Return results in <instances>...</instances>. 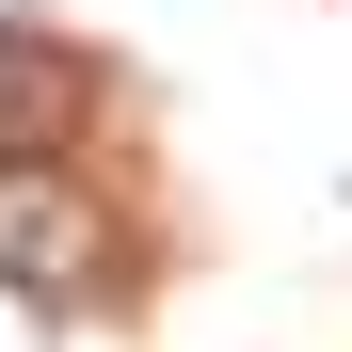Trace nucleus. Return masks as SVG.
<instances>
[{
  "label": "nucleus",
  "instance_id": "obj_1",
  "mask_svg": "<svg viewBox=\"0 0 352 352\" xmlns=\"http://www.w3.org/2000/svg\"><path fill=\"white\" fill-rule=\"evenodd\" d=\"M112 272V224L65 192V160H0V288H32V305H80Z\"/></svg>",
  "mask_w": 352,
  "mask_h": 352
},
{
  "label": "nucleus",
  "instance_id": "obj_2",
  "mask_svg": "<svg viewBox=\"0 0 352 352\" xmlns=\"http://www.w3.org/2000/svg\"><path fill=\"white\" fill-rule=\"evenodd\" d=\"M80 129H96V65L16 16V32H0V160H65Z\"/></svg>",
  "mask_w": 352,
  "mask_h": 352
}]
</instances>
